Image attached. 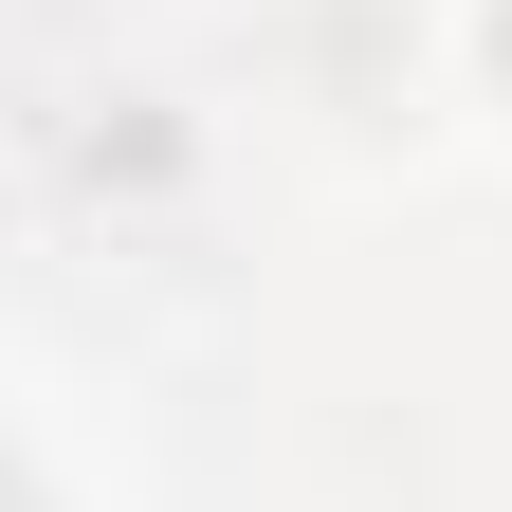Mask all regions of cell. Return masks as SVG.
<instances>
[{"label":"cell","mask_w":512,"mask_h":512,"mask_svg":"<svg viewBox=\"0 0 512 512\" xmlns=\"http://www.w3.org/2000/svg\"><path fill=\"white\" fill-rule=\"evenodd\" d=\"M0 512H37V494H19V458H0Z\"/></svg>","instance_id":"obj_1"},{"label":"cell","mask_w":512,"mask_h":512,"mask_svg":"<svg viewBox=\"0 0 512 512\" xmlns=\"http://www.w3.org/2000/svg\"><path fill=\"white\" fill-rule=\"evenodd\" d=\"M494 74H512V0H494Z\"/></svg>","instance_id":"obj_2"}]
</instances>
